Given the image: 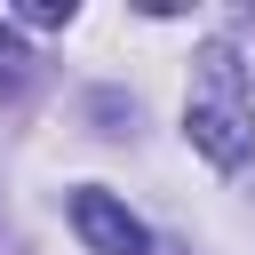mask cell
<instances>
[{
  "instance_id": "5b68a950",
  "label": "cell",
  "mask_w": 255,
  "mask_h": 255,
  "mask_svg": "<svg viewBox=\"0 0 255 255\" xmlns=\"http://www.w3.org/2000/svg\"><path fill=\"white\" fill-rule=\"evenodd\" d=\"M0 255H8V247H0Z\"/></svg>"
},
{
  "instance_id": "6da1fadb",
  "label": "cell",
  "mask_w": 255,
  "mask_h": 255,
  "mask_svg": "<svg viewBox=\"0 0 255 255\" xmlns=\"http://www.w3.org/2000/svg\"><path fill=\"white\" fill-rule=\"evenodd\" d=\"M183 128H191L199 159H207V167H223V175L255 159V80H247V64H239V48H231V40H199V56H191V104H183Z\"/></svg>"
},
{
  "instance_id": "7a4b0ae2",
  "label": "cell",
  "mask_w": 255,
  "mask_h": 255,
  "mask_svg": "<svg viewBox=\"0 0 255 255\" xmlns=\"http://www.w3.org/2000/svg\"><path fill=\"white\" fill-rule=\"evenodd\" d=\"M72 231L88 239V255H151V231H143L104 183H80V191H72Z\"/></svg>"
},
{
  "instance_id": "3957f363",
  "label": "cell",
  "mask_w": 255,
  "mask_h": 255,
  "mask_svg": "<svg viewBox=\"0 0 255 255\" xmlns=\"http://www.w3.org/2000/svg\"><path fill=\"white\" fill-rule=\"evenodd\" d=\"M32 80H40V56L16 40V24H0V104H16Z\"/></svg>"
},
{
  "instance_id": "277c9868",
  "label": "cell",
  "mask_w": 255,
  "mask_h": 255,
  "mask_svg": "<svg viewBox=\"0 0 255 255\" xmlns=\"http://www.w3.org/2000/svg\"><path fill=\"white\" fill-rule=\"evenodd\" d=\"M16 16H24V24H40V32H56V24H72V0H24Z\"/></svg>"
}]
</instances>
